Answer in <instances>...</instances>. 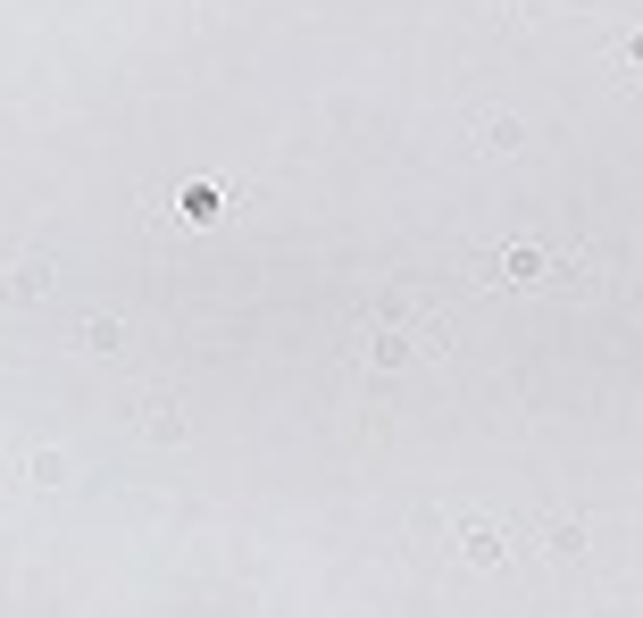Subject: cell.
Here are the masks:
<instances>
[{
  "label": "cell",
  "instance_id": "2",
  "mask_svg": "<svg viewBox=\"0 0 643 618\" xmlns=\"http://www.w3.org/2000/svg\"><path fill=\"white\" fill-rule=\"evenodd\" d=\"M543 276V251H510V284H535Z\"/></svg>",
  "mask_w": 643,
  "mask_h": 618
},
{
  "label": "cell",
  "instance_id": "1",
  "mask_svg": "<svg viewBox=\"0 0 643 618\" xmlns=\"http://www.w3.org/2000/svg\"><path fill=\"white\" fill-rule=\"evenodd\" d=\"M468 560H476V568H493V560H502V535H485V527H476V535H468Z\"/></svg>",
  "mask_w": 643,
  "mask_h": 618
}]
</instances>
